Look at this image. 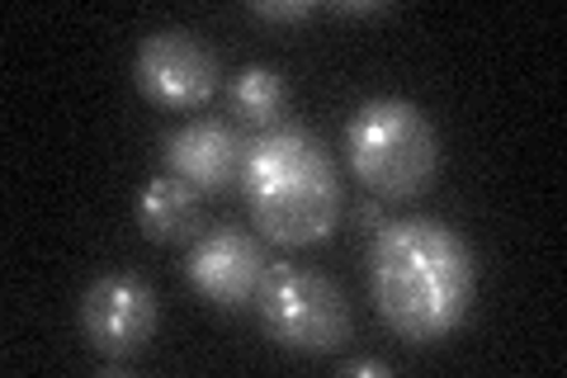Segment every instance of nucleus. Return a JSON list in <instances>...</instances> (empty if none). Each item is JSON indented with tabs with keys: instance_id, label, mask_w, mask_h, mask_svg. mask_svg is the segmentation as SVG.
<instances>
[{
	"instance_id": "obj_13",
	"label": "nucleus",
	"mask_w": 567,
	"mask_h": 378,
	"mask_svg": "<svg viewBox=\"0 0 567 378\" xmlns=\"http://www.w3.org/2000/svg\"><path fill=\"white\" fill-rule=\"evenodd\" d=\"M336 14H379L383 6H374V0H360V6H354V0H346V6H331Z\"/></svg>"
},
{
	"instance_id": "obj_3",
	"label": "nucleus",
	"mask_w": 567,
	"mask_h": 378,
	"mask_svg": "<svg viewBox=\"0 0 567 378\" xmlns=\"http://www.w3.org/2000/svg\"><path fill=\"white\" fill-rule=\"evenodd\" d=\"M346 161L379 200H416L440 175V133L421 104L374 95L346 123Z\"/></svg>"
},
{
	"instance_id": "obj_6",
	"label": "nucleus",
	"mask_w": 567,
	"mask_h": 378,
	"mask_svg": "<svg viewBox=\"0 0 567 378\" xmlns=\"http://www.w3.org/2000/svg\"><path fill=\"white\" fill-rule=\"evenodd\" d=\"M133 81L162 110H204L218 90V58L189 29H152L137 43Z\"/></svg>"
},
{
	"instance_id": "obj_5",
	"label": "nucleus",
	"mask_w": 567,
	"mask_h": 378,
	"mask_svg": "<svg viewBox=\"0 0 567 378\" xmlns=\"http://www.w3.org/2000/svg\"><path fill=\"white\" fill-rule=\"evenodd\" d=\"M156 289L142 275H100L91 289L81 294V331L85 346L100 359H133L147 350V340L156 336Z\"/></svg>"
},
{
	"instance_id": "obj_2",
	"label": "nucleus",
	"mask_w": 567,
	"mask_h": 378,
	"mask_svg": "<svg viewBox=\"0 0 567 378\" xmlns=\"http://www.w3.org/2000/svg\"><path fill=\"white\" fill-rule=\"evenodd\" d=\"M246 213L265 242L317 246L341 223V175L331 152L298 123H275L251 137L241 166Z\"/></svg>"
},
{
	"instance_id": "obj_7",
	"label": "nucleus",
	"mask_w": 567,
	"mask_h": 378,
	"mask_svg": "<svg viewBox=\"0 0 567 378\" xmlns=\"http://www.w3.org/2000/svg\"><path fill=\"white\" fill-rule=\"evenodd\" d=\"M185 269H189L194 294L208 298L223 313H237V308H256V289L265 269H270V256H265L260 237H251L237 223H223L194 237Z\"/></svg>"
},
{
	"instance_id": "obj_1",
	"label": "nucleus",
	"mask_w": 567,
	"mask_h": 378,
	"mask_svg": "<svg viewBox=\"0 0 567 378\" xmlns=\"http://www.w3.org/2000/svg\"><path fill=\"white\" fill-rule=\"evenodd\" d=\"M477 289L473 246L440 218H388L369 246V294L406 346H435L464 327Z\"/></svg>"
},
{
	"instance_id": "obj_8",
	"label": "nucleus",
	"mask_w": 567,
	"mask_h": 378,
	"mask_svg": "<svg viewBox=\"0 0 567 378\" xmlns=\"http://www.w3.org/2000/svg\"><path fill=\"white\" fill-rule=\"evenodd\" d=\"M246 147H251V142H246L237 123H227V119H194L185 129L162 137L166 171L189 180V185L204 190V194L227 190L233 180H241Z\"/></svg>"
},
{
	"instance_id": "obj_11",
	"label": "nucleus",
	"mask_w": 567,
	"mask_h": 378,
	"mask_svg": "<svg viewBox=\"0 0 567 378\" xmlns=\"http://www.w3.org/2000/svg\"><path fill=\"white\" fill-rule=\"evenodd\" d=\"M312 10H317L312 0H284V6H279V0H256V6H251V14H260V20H275V24H293V20H308Z\"/></svg>"
},
{
	"instance_id": "obj_12",
	"label": "nucleus",
	"mask_w": 567,
	"mask_h": 378,
	"mask_svg": "<svg viewBox=\"0 0 567 378\" xmlns=\"http://www.w3.org/2000/svg\"><path fill=\"white\" fill-rule=\"evenodd\" d=\"M341 374H374V378H388L393 365H383V359H346Z\"/></svg>"
},
{
	"instance_id": "obj_10",
	"label": "nucleus",
	"mask_w": 567,
	"mask_h": 378,
	"mask_svg": "<svg viewBox=\"0 0 567 378\" xmlns=\"http://www.w3.org/2000/svg\"><path fill=\"white\" fill-rule=\"evenodd\" d=\"M289 100V85L275 67H241L237 81H233V114L251 129H275L279 123V110Z\"/></svg>"
},
{
	"instance_id": "obj_4",
	"label": "nucleus",
	"mask_w": 567,
	"mask_h": 378,
	"mask_svg": "<svg viewBox=\"0 0 567 378\" xmlns=\"http://www.w3.org/2000/svg\"><path fill=\"white\" fill-rule=\"evenodd\" d=\"M256 313L270 340L298 355H331L350 340V298L331 275L317 269L270 260L260 289H256Z\"/></svg>"
},
{
	"instance_id": "obj_9",
	"label": "nucleus",
	"mask_w": 567,
	"mask_h": 378,
	"mask_svg": "<svg viewBox=\"0 0 567 378\" xmlns=\"http://www.w3.org/2000/svg\"><path fill=\"white\" fill-rule=\"evenodd\" d=\"M137 227H142V237L156 246L194 242L204 227V190H194L189 180L171 175V171L152 175L137 194Z\"/></svg>"
}]
</instances>
